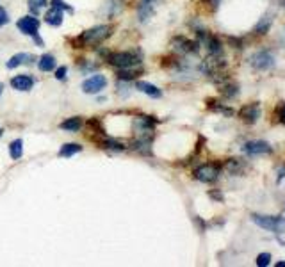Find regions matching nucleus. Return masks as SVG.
Wrapping results in <instances>:
<instances>
[{"mask_svg": "<svg viewBox=\"0 0 285 267\" xmlns=\"http://www.w3.org/2000/svg\"><path fill=\"white\" fill-rule=\"evenodd\" d=\"M9 22V16H8V11H6L4 8H0V29L6 25V23Z\"/></svg>", "mask_w": 285, "mask_h": 267, "instance_id": "473e14b6", "label": "nucleus"}, {"mask_svg": "<svg viewBox=\"0 0 285 267\" xmlns=\"http://www.w3.org/2000/svg\"><path fill=\"white\" fill-rule=\"evenodd\" d=\"M79 151H82V146L77 143H66L61 146L59 150V157H71V155L79 153Z\"/></svg>", "mask_w": 285, "mask_h": 267, "instance_id": "5701e85b", "label": "nucleus"}, {"mask_svg": "<svg viewBox=\"0 0 285 267\" xmlns=\"http://www.w3.org/2000/svg\"><path fill=\"white\" fill-rule=\"evenodd\" d=\"M205 2H209V4L212 6V8H218L219 2H221V0H205Z\"/></svg>", "mask_w": 285, "mask_h": 267, "instance_id": "c9c22d12", "label": "nucleus"}, {"mask_svg": "<svg viewBox=\"0 0 285 267\" xmlns=\"http://www.w3.org/2000/svg\"><path fill=\"white\" fill-rule=\"evenodd\" d=\"M171 46H173V50L178 54H198V50H200L198 41H191V39L184 38V36H176V38H173Z\"/></svg>", "mask_w": 285, "mask_h": 267, "instance_id": "0eeeda50", "label": "nucleus"}, {"mask_svg": "<svg viewBox=\"0 0 285 267\" xmlns=\"http://www.w3.org/2000/svg\"><path fill=\"white\" fill-rule=\"evenodd\" d=\"M80 127H82V118L80 116L68 118V120H64L63 123L59 125L61 130H66V132H79Z\"/></svg>", "mask_w": 285, "mask_h": 267, "instance_id": "6ab92c4d", "label": "nucleus"}, {"mask_svg": "<svg viewBox=\"0 0 285 267\" xmlns=\"http://www.w3.org/2000/svg\"><path fill=\"white\" fill-rule=\"evenodd\" d=\"M32 38H34V41H36V45L38 46H45V43H43V39L39 38V34H34Z\"/></svg>", "mask_w": 285, "mask_h": 267, "instance_id": "f704fd0d", "label": "nucleus"}, {"mask_svg": "<svg viewBox=\"0 0 285 267\" xmlns=\"http://www.w3.org/2000/svg\"><path fill=\"white\" fill-rule=\"evenodd\" d=\"M66 75H68L66 66H59V68L56 70V79L57 80H64V79H66Z\"/></svg>", "mask_w": 285, "mask_h": 267, "instance_id": "7c9ffc66", "label": "nucleus"}, {"mask_svg": "<svg viewBox=\"0 0 285 267\" xmlns=\"http://www.w3.org/2000/svg\"><path fill=\"white\" fill-rule=\"evenodd\" d=\"M0 136H2V130H0Z\"/></svg>", "mask_w": 285, "mask_h": 267, "instance_id": "a19ab883", "label": "nucleus"}, {"mask_svg": "<svg viewBox=\"0 0 285 267\" xmlns=\"http://www.w3.org/2000/svg\"><path fill=\"white\" fill-rule=\"evenodd\" d=\"M113 25H97L93 29L86 30L77 38V48H91V46L100 45L113 34Z\"/></svg>", "mask_w": 285, "mask_h": 267, "instance_id": "f257e3e1", "label": "nucleus"}, {"mask_svg": "<svg viewBox=\"0 0 285 267\" xmlns=\"http://www.w3.org/2000/svg\"><path fill=\"white\" fill-rule=\"evenodd\" d=\"M45 22L49 23V25H52V27H59L61 23H63V11H61V9L52 8L45 15Z\"/></svg>", "mask_w": 285, "mask_h": 267, "instance_id": "412c9836", "label": "nucleus"}, {"mask_svg": "<svg viewBox=\"0 0 285 267\" xmlns=\"http://www.w3.org/2000/svg\"><path fill=\"white\" fill-rule=\"evenodd\" d=\"M141 73V68L137 66H132V68H121L118 70V80H132V79H137V75Z\"/></svg>", "mask_w": 285, "mask_h": 267, "instance_id": "4be33fe9", "label": "nucleus"}, {"mask_svg": "<svg viewBox=\"0 0 285 267\" xmlns=\"http://www.w3.org/2000/svg\"><path fill=\"white\" fill-rule=\"evenodd\" d=\"M283 6H285V0H283Z\"/></svg>", "mask_w": 285, "mask_h": 267, "instance_id": "79ce46f5", "label": "nucleus"}, {"mask_svg": "<svg viewBox=\"0 0 285 267\" xmlns=\"http://www.w3.org/2000/svg\"><path fill=\"white\" fill-rule=\"evenodd\" d=\"M159 4V0H141L137 6V16H139V22L145 23L152 18L155 11V6Z\"/></svg>", "mask_w": 285, "mask_h": 267, "instance_id": "ddd939ff", "label": "nucleus"}, {"mask_svg": "<svg viewBox=\"0 0 285 267\" xmlns=\"http://www.w3.org/2000/svg\"><path fill=\"white\" fill-rule=\"evenodd\" d=\"M221 93L225 94L226 98H233L237 94V86H235V84H228V86L223 87Z\"/></svg>", "mask_w": 285, "mask_h": 267, "instance_id": "c756f323", "label": "nucleus"}, {"mask_svg": "<svg viewBox=\"0 0 285 267\" xmlns=\"http://www.w3.org/2000/svg\"><path fill=\"white\" fill-rule=\"evenodd\" d=\"M130 148L141 155H150L152 153V141L150 139H137V137H135V139L132 141Z\"/></svg>", "mask_w": 285, "mask_h": 267, "instance_id": "a211bd4d", "label": "nucleus"}, {"mask_svg": "<svg viewBox=\"0 0 285 267\" xmlns=\"http://www.w3.org/2000/svg\"><path fill=\"white\" fill-rule=\"evenodd\" d=\"M11 87L16 91H30L34 87V79L30 75H16L11 79Z\"/></svg>", "mask_w": 285, "mask_h": 267, "instance_id": "2eb2a0df", "label": "nucleus"}, {"mask_svg": "<svg viewBox=\"0 0 285 267\" xmlns=\"http://www.w3.org/2000/svg\"><path fill=\"white\" fill-rule=\"evenodd\" d=\"M16 27H18V30L22 34L34 36V34H38L39 20L34 18V16H23V18H20L18 22H16Z\"/></svg>", "mask_w": 285, "mask_h": 267, "instance_id": "9b49d317", "label": "nucleus"}, {"mask_svg": "<svg viewBox=\"0 0 285 267\" xmlns=\"http://www.w3.org/2000/svg\"><path fill=\"white\" fill-rule=\"evenodd\" d=\"M252 221L257 226L267 230L273 233H281L285 232V218H278V216H264V214H253Z\"/></svg>", "mask_w": 285, "mask_h": 267, "instance_id": "20e7f679", "label": "nucleus"}, {"mask_svg": "<svg viewBox=\"0 0 285 267\" xmlns=\"http://www.w3.org/2000/svg\"><path fill=\"white\" fill-rule=\"evenodd\" d=\"M243 151L250 157H259V155H267L273 151L269 143L266 141H248L246 144L243 146Z\"/></svg>", "mask_w": 285, "mask_h": 267, "instance_id": "9d476101", "label": "nucleus"}, {"mask_svg": "<svg viewBox=\"0 0 285 267\" xmlns=\"http://www.w3.org/2000/svg\"><path fill=\"white\" fill-rule=\"evenodd\" d=\"M135 89L141 91V93H145V94H148V96H152V98H161L162 96V91L159 89L157 86H154V84H150V82H145V80H137V82H135Z\"/></svg>", "mask_w": 285, "mask_h": 267, "instance_id": "dca6fc26", "label": "nucleus"}, {"mask_svg": "<svg viewBox=\"0 0 285 267\" xmlns=\"http://www.w3.org/2000/svg\"><path fill=\"white\" fill-rule=\"evenodd\" d=\"M223 168H225L226 173L232 175V177H241V175L248 170V164L243 161V158H228Z\"/></svg>", "mask_w": 285, "mask_h": 267, "instance_id": "4468645a", "label": "nucleus"}, {"mask_svg": "<svg viewBox=\"0 0 285 267\" xmlns=\"http://www.w3.org/2000/svg\"><path fill=\"white\" fill-rule=\"evenodd\" d=\"M9 153L15 161H18L20 157L23 155V141L22 139H15L11 144H9Z\"/></svg>", "mask_w": 285, "mask_h": 267, "instance_id": "a878e982", "label": "nucleus"}, {"mask_svg": "<svg viewBox=\"0 0 285 267\" xmlns=\"http://www.w3.org/2000/svg\"><path fill=\"white\" fill-rule=\"evenodd\" d=\"M276 267H285V262H276Z\"/></svg>", "mask_w": 285, "mask_h": 267, "instance_id": "58836bf2", "label": "nucleus"}, {"mask_svg": "<svg viewBox=\"0 0 285 267\" xmlns=\"http://www.w3.org/2000/svg\"><path fill=\"white\" fill-rule=\"evenodd\" d=\"M210 198H216V199H221V194H219V192H210Z\"/></svg>", "mask_w": 285, "mask_h": 267, "instance_id": "4c0bfd02", "label": "nucleus"}, {"mask_svg": "<svg viewBox=\"0 0 285 267\" xmlns=\"http://www.w3.org/2000/svg\"><path fill=\"white\" fill-rule=\"evenodd\" d=\"M155 120L150 116H139L134 120V134L137 139H154Z\"/></svg>", "mask_w": 285, "mask_h": 267, "instance_id": "39448f33", "label": "nucleus"}, {"mask_svg": "<svg viewBox=\"0 0 285 267\" xmlns=\"http://www.w3.org/2000/svg\"><path fill=\"white\" fill-rule=\"evenodd\" d=\"M225 68H226V61L221 57V54H218V56L209 54V57H207V59L202 63V66H200V70H202L207 77L216 80V82H221V80L226 79Z\"/></svg>", "mask_w": 285, "mask_h": 267, "instance_id": "f03ea898", "label": "nucleus"}, {"mask_svg": "<svg viewBox=\"0 0 285 267\" xmlns=\"http://www.w3.org/2000/svg\"><path fill=\"white\" fill-rule=\"evenodd\" d=\"M260 105L259 103H248V105H244L243 109H241V113H239V116H241V120L244 121V123H248V125H253V123H257L259 121V118H260Z\"/></svg>", "mask_w": 285, "mask_h": 267, "instance_id": "f8f14e48", "label": "nucleus"}, {"mask_svg": "<svg viewBox=\"0 0 285 267\" xmlns=\"http://www.w3.org/2000/svg\"><path fill=\"white\" fill-rule=\"evenodd\" d=\"M102 148H105V150H113V151H125L127 150V146H125L123 143H120V141H116V139H104L102 141Z\"/></svg>", "mask_w": 285, "mask_h": 267, "instance_id": "393cba45", "label": "nucleus"}, {"mask_svg": "<svg viewBox=\"0 0 285 267\" xmlns=\"http://www.w3.org/2000/svg\"><path fill=\"white\" fill-rule=\"evenodd\" d=\"M38 68L41 70V72H52V70L56 68V57H54L52 54L41 56L38 61Z\"/></svg>", "mask_w": 285, "mask_h": 267, "instance_id": "aec40b11", "label": "nucleus"}, {"mask_svg": "<svg viewBox=\"0 0 285 267\" xmlns=\"http://www.w3.org/2000/svg\"><path fill=\"white\" fill-rule=\"evenodd\" d=\"M278 118H280V121L285 125V103H281L280 111H278Z\"/></svg>", "mask_w": 285, "mask_h": 267, "instance_id": "72a5a7b5", "label": "nucleus"}, {"mask_svg": "<svg viewBox=\"0 0 285 267\" xmlns=\"http://www.w3.org/2000/svg\"><path fill=\"white\" fill-rule=\"evenodd\" d=\"M271 253H260L259 256H257V260H255V263L259 267H266V265H269L271 263Z\"/></svg>", "mask_w": 285, "mask_h": 267, "instance_id": "c85d7f7f", "label": "nucleus"}, {"mask_svg": "<svg viewBox=\"0 0 285 267\" xmlns=\"http://www.w3.org/2000/svg\"><path fill=\"white\" fill-rule=\"evenodd\" d=\"M105 86H107V79H105L104 75H100V73H97V75H93V77H89L87 80H84L82 91L86 94H98L105 89Z\"/></svg>", "mask_w": 285, "mask_h": 267, "instance_id": "1a4fd4ad", "label": "nucleus"}, {"mask_svg": "<svg viewBox=\"0 0 285 267\" xmlns=\"http://www.w3.org/2000/svg\"><path fill=\"white\" fill-rule=\"evenodd\" d=\"M271 23H273V18H271L269 15L262 16V18L259 20V23L255 25V34H266V32H269L271 29Z\"/></svg>", "mask_w": 285, "mask_h": 267, "instance_id": "b1692460", "label": "nucleus"}, {"mask_svg": "<svg viewBox=\"0 0 285 267\" xmlns=\"http://www.w3.org/2000/svg\"><path fill=\"white\" fill-rule=\"evenodd\" d=\"M2 91H4V84L0 82V94H2Z\"/></svg>", "mask_w": 285, "mask_h": 267, "instance_id": "ea45409f", "label": "nucleus"}, {"mask_svg": "<svg viewBox=\"0 0 285 267\" xmlns=\"http://www.w3.org/2000/svg\"><path fill=\"white\" fill-rule=\"evenodd\" d=\"M219 173H221V168L218 164H202L195 170V178L203 184H212L218 180Z\"/></svg>", "mask_w": 285, "mask_h": 267, "instance_id": "423d86ee", "label": "nucleus"}, {"mask_svg": "<svg viewBox=\"0 0 285 267\" xmlns=\"http://www.w3.org/2000/svg\"><path fill=\"white\" fill-rule=\"evenodd\" d=\"M250 63H252V66L255 70L264 72V70H271L274 66V57H273V54H269L267 50H262V52L253 54Z\"/></svg>", "mask_w": 285, "mask_h": 267, "instance_id": "6e6552de", "label": "nucleus"}, {"mask_svg": "<svg viewBox=\"0 0 285 267\" xmlns=\"http://www.w3.org/2000/svg\"><path fill=\"white\" fill-rule=\"evenodd\" d=\"M283 177H285V168H281V170H280V173H278V182H281V180H283Z\"/></svg>", "mask_w": 285, "mask_h": 267, "instance_id": "e433bc0d", "label": "nucleus"}, {"mask_svg": "<svg viewBox=\"0 0 285 267\" xmlns=\"http://www.w3.org/2000/svg\"><path fill=\"white\" fill-rule=\"evenodd\" d=\"M105 61L114 68H132L141 64V54L139 52H109L105 56Z\"/></svg>", "mask_w": 285, "mask_h": 267, "instance_id": "7ed1b4c3", "label": "nucleus"}, {"mask_svg": "<svg viewBox=\"0 0 285 267\" xmlns=\"http://www.w3.org/2000/svg\"><path fill=\"white\" fill-rule=\"evenodd\" d=\"M209 107L212 111H216V113H223L225 116H232V114H233V111L230 109V107L221 105L219 102H212V100H209Z\"/></svg>", "mask_w": 285, "mask_h": 267, "instance_id": "cd10ccee", "label": "nucleus"}, {"mask_svg": "<svg viewBox=\"0 0 285 267\" xmlns=\"http://www.w3.org/2000/svg\"><path fill=\"white\" fill-rule=\"evenodd\" d=\"M52 8L61 9V11H64V9H68V11H71V8H70V6H66V4H64L63 0H52Z\"/></svg>", "mask_w": 285, "mask_h": 267, "instance_id": "2f4dec72", "label": "nucleus"}, {"mask_svg": "<svg viewBox=\"0 0 285 267\" xmlns=\"http://www.w3.org/2000/svg\"><path fill=\"white\" fill-rule=\"evenodd\" d=\"M27 4H29V9L34 13V15H38L39 11H43V9L46 8V0H27Z\"/></svg>", "mask_w": 285, "mask_h": 267, "instance_id": "bb28decb", "label": "nucleus"}, {"mask_svg": "<svg viewBox=\"0 0 285 267\" xmlns=\"http://www.w3.org/2000/svg\"><path fill=\"white\" fill-rule=\"evenodd\" d=\"M34 61V56H30V54H16V56H13L11 59L6 63V66H8L9 70L13 68H18L20 64H30Z\"/></svg>", "mask_w": 285, "mask_h": 267, "instance_id": "f3484780", "label": "nucleus"}]
</instances>
